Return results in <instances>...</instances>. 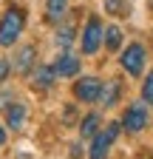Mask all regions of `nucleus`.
Masks as SVG:
<instances>
[{
    "label": "nucleus",
    "instance_id": "nucleus-15",
    "mask_svg": "<svg viewBox=\"0 0 153 159\" xmlns=\"http://www.w3.org/2000/svg\"><path fill=\"white\" fill-rule=\"evenodd\" d=\"M102 6L113 17H128L130 14V3H128V0H102Z\"/></svg>",
    "mask_w": 153,
    "mask_h": 159
},
{
    "label": "nucleus",
    "instance_id": "nucleus-12",
    "mask_svg": "<svg viewBox=\"0 0 153 159\" xmlns=\"http://www.w3.org/2000/svg\"><path fill=\"white\" fill-rule=\"evenodd\" d=\"M99 125H102L99 114H88V116H82V119H80V136H82V139H91L94 134L99 131Z\"/></svg>",
    "mask_w": 153,
    "mask_h": 159
},
{
    "label": "nucleus",
    "instance_id": "nucleus-6",
    "mask_svg": "<svg viewBox=\"0 0 153 159\" xmlns=\"http://www.w3.org/2000/svg\"><path fill=\"white\" fill-rule=\"evenodd\" d=\"M99 91H102V80L99 77H82V80L74 83V97L80 99V102H97Z\"/></svg>",
    "mask_w": 153,
    "mask_h": 159
},
{
    "label": "nucleus",
    "instance_id": "nucleus-5",
    "mask_svg": "<svg viewBox=\"0 0 153 159\" xmlns=\"http://www.w3.org/2000/svg\"><path fill=\"white\" fill-rule=\"evenodd\" d=\"M145 46L142 43H130L128 48H122V57H119V63H122V68L130 74V77H142V71H145Z\"/></svg>",
    "mask_w": 153,
    "mask_h": 159
},
{
    "label": "nucleus",
    "instance_id": "nucleus-11",
    "mask_svg": "<svg viewBox=\"0 0 153 159\" xmlns=\"http://www.w3.org/2000/svg\"><path fill=\"white\" fill-rule=\"evenodd\" d=\"M6 122H9L11 131H20L23 122H26V105H23V102H14V105L6 111Z\"/></svg>",
    "mask_w": 153,
    "mask_h": 159
},
{
    "label": "nucleus",
    "instance_id": "nucleus-13",
    "mask_svg": "<svg viewBox=\"0 0 153 159\" xmlns=\"http://www.w3.org/2000/svg\"><path fill=\"white\" fill-rule=\"evenodd\" d=\"M102 43H105L108 51H116V48L122 46V29H119V26H108V29H102Z\"/></svg>",
    "mask_w": 153,
    "mask_h": 159
},
{
    "label": "nucleus",
    "instance_id": "nucleus-3",
    "mask_svg": "<svg viewBox=\"0 0 153 159\" xmlns=\"http://www.w3.org/2000/svg\"><path fill=\"white\" fill-rule=\"evenodd\" d=\"M147 122H150V111H147L145 102H130V105L125 108V114H122V128H125L128 134L145 131Z\"/></svg>",
    "mask_w": 153,
    "mask_h": 159
},
{
    "label": "nucleus",
    "instance_id": "nucleus-7",
    "mask_svg": "<svg viewBox=\"0 0 153 159\" xmlns=\"http://www.w3.org/2000/svg\"><path fill=\"white\" fill-rule=\"evenodd\" d=\"M51 68H54V77H76L80 74V60L74 54H60Z\"/></svg>",
    "mask_w": 153,
    "mask_h": 159
},
{
    "label": "nucleus",
    "instance_id": "nucleus-14",
    "mask_svg": "<svg viewBox=\"0 0 153 159\" xmlns=\"http://www.w3.org/2000/svg\"><path fill=\"white\" fill-rule=\"evenodd\" d=\"M54 85V68L51 66H40L34 71V88H40V91H46V88H51Z\"/></svg>",
    "mask_w": 153,
    "mask_h": 159
},
{
    "label": "nucleus",
    "instance_id": "nucleus-17",
    "mask_svg": "<svg viewBox=\"0 0 153 159\" xmlns=\"http://www.w3.org/2000/svg\"><path fill=\"white\" fill-rule=\"evenodd\" d=\"M142 102L153 108V71L145 77V83H142Z\"/></svg>",
    "mask_w": 153,
    "mask_h": 159
},
{
    "label": "nucleus",
    "instance_id": "nucleus-18",
    "mask_svg": "<svg viewBox=\"0 0 153 159\" xmlns=\"http://www.w3.org/2000/svg\"><path fill=\"white\" fill-rule=\"evenodd\" d=\"M9 71H11V66L6 63V60H0V83H3V80L9 77Z\"/></svg>",
    "mask_w": 153,
    "mask_h": 159
},
{
    "label": "nucleus",
    "instance_id": "nucleus-9",
    "mask_svg": "<svg viewBox=\"0 0 153 159\" xmlns=\"http://www.w3.org/2000/svg\"><path fill=\"white\" fill-rule=\"evenodd\" d=\"M31 66H34V46H26V48L17 51V57H14V71L17 74H28Z\"/></svg>",
    "mask_w": 153,
    "mask_h": 159
},
{
    "label": "nucleus",
    "instance_id": "nucleus-1",
    "mask_svg": "<svg viewBox=\"0 0 153 159\" xmlns=\"http://www.w3.org/2000/svg\"><path fill=\"white\" fill-rule=\"evenodd\" d=\"M26 29V9L23 6H9L0 17V46H14L17 40H20Z\"/></svg>",
    "mask_w": 153,
    "mask_h": 159
},
{
    "label": "nucleus",
    "instance_id": "nucleus-2",
    "mask_svg": "<svg viewBox=\"0 0 153 159\" xmlns=\"http://www.w3.org/2000/svg\"><path fill=\"white\" fill-rule=\"evenodd\" d=\"M119 131H122V125H119V122H108L105 128H99L97 134L91 136V153H88V159H108L111 145L116 142Z\"/></svg>",
    "mask_w": 153,
    "mask_h": 159
},
{
    "label": "nucleus",
    "instance_id": "nucleus-19",
    "mask_svg": "<svg viewBox=\"0 0 153 159\" xmlns=\"http://www.w3.org/2000/svg\"><path fill=\"white\" fill-rule=\"evenodd\" d=\"M6 142V131H3V125H0V145Z\"/></svg>",
    "mask_w": 153,
    "mask_h": 159
},
{
    "label": "nucleus",
    "instance_id": "nucleus-4",
    "mask_svg": "<svg viewBox=\"0 0 153 159\" xmlns=\"http://www.w3.org/2000/svg\"><path fill=\"white\" fill-rule=\"evenodd\" d=\"M80 46H82V54H97V51H99V46H102V20H99L97 14H91V17L85 20Z\"/></svg>",
    "mask_w": 153,
    "mask_h": 159
},
{
    "label": "nucleus",
    "instance_id": "nucleus-8",
    "mask_svg": "<svg viewBox=\"0 0 153 159\" xmlns=\"http://www.w3.org/2000/svg\"><path fill=\"white\" fill-rule=\"evenodd\" d=\"M119 97H122V83H119V80H108V83L102 85V91H99L97 102L105 105V108H113V105L119 102Z\"/></svg>",
    "mask_w": 153,
    "mask_h": 159
},
{
    "label": "nucleus",
    "instance_id": "nucleus-16",
    "mask_svg": "<svg viewBox=\"0 0 153 159\" xmlns=\"http://www.w3.org/2000/svg\"><path fill=\"white\" fill-rule=\"evenodd\" d=\"M74 23H65V26H60V31H57V43H60L63 48H68L71 43H74Z\"/></svg>",
    "mask_w": 153,
    "mask_h": 159
},
{
    "label": "nucleus",
    "instance_id": "nucleus-10",
    "mask_svg": "<svg viewBox=\"0 0 153 159\" xmlns=\"http://www.w3.org/2000/svg\"><path fill=\"white\" fill-rule=\"evenodd\" d=\"M68 11V0H46V17L48 23H60Z\"/></svg>",
    "mask_w": 153,
    "mask_h": 159
}]
</instances>
